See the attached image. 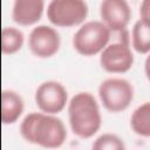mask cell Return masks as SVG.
<instances>
[{"label": "cell", "mask_w": 150, "mask_h": 150, "mask_svg": "<svg viewBox=\"0 0 150 150\" xmlns=\"http://www.w3.org/2000/svg\"><path fill=\"white\" fill-rule=\"evenodd\" d=\"M111 30L101 20L84 21L73 35V47L82 56H94L109 43Z\"/></svg>", "instance_id": "obj_3"}, {"label": "cell", "mask_w": 150, "mask_h": 150, "mask_svg": "<svg viewBox=\"0 0 150 150\" xmlns=\"http://www.w3.org/2000/svg\"><path fill=\"white\" fill-rule=\"evenodd\" d=\"M68 122L75 136L91 138L101 129L102 114L95 96L89 91H79L68 100Z\"/></svg>", "instance_id": "obj_2"}, {"label": "cell", "mask_w": 150, "mask_h": 150, "mask_svg": "<svg viewBox=\"0 0 150 150\" xmlns=\"http://www.w3.org/2000/svg\"><path fill=\"white\" fill-rule=\"evenodd\" d=\"M139 19L150 23V0H142L139 4Z\"/></svg>", "instance_id": "obj_16"}, {"label": "cell", "mask_w": 150, "mask_h": 150, "mask_svg": "<svg viewBox=\"0 0 150 150\" xmlns=\"http://www.w3.org/2000/svg\"><path fill=\"white\" fill-rule=\"evenodd\" d=\"M93 150H124L125 144L123 139L112 132L101 134L91 144Z\"/></svg>", "instance_id": "obj_15"}, {"label": "cell", "mask_w": 150, "mask_h": 150, "mask_svg": "<svg viewBox=\"0 0 150 150\" xmlns=\"http://www.w3.org/2000/svg\"><path fill=\"white\" fill-rule=\"evenodd\" d=\"M132 48L139 54H148L150 50V23L138 19L131 29Z\"/></svg>", "instance_id": "obj_14"}, {"label": "cell", "mask_w": 150, "mask_h": 150, "mask_svg": "<svg viewBox=\"0 0 150 150\" xmlns=\"http://www.w3.org/2000/svg\"><path fill=\"white\" fill-rule=\"evenodd\" d=\"M25 110L22 96L12 89H4L1 93V122L4 125H12L19 121Z\"/></svg>", "instance_id": "obj_11"}, {"label": "cell", "mask_w": 150, "mask_h": 150, "mask_svg": "<svg viewBox=\"0 0 150 150\" xmlns=\"http://www.w3.org/2000/svg\"><path fill=\"white\" fill-rule=\"evenodd\" d=\"M101 104L110 112H121L132 102L135 90L132 84L122 77H108L97 88Z\"/></svg>", "instance_id": "obj_4"}, {"label": "cell", "mask_w": 150, "mask_h": 150, "mask_svg": "<svg viewBox=\"0 0 150 150\" xmlns=\"http://www.w3.org/2000/svg\"><path fill=\"white\" fill-rule=\"evenodd\" d=\"M134 54L129 45L124 41L108 43L100 53V66L111 74L128 71L134 64Z\"/></svg>", "instance_id": "obj_8"}, {"label": "cell", "mask_w": 150, "mask_h": 150, "mask_svg": "<svg viewBox=\"0 0 150 150\" xmlns=\"http://www.w3.org/2000/svg\"><path fill=\"white\" fill-rule=\"evenodd\" d=\"M101 21L111 32H124L131 20L132 11L128 0H102L100 4Z\"/></svg>", "instance_id": "obj_9"}, {"label": "cell", "mask_w": 150, "mask_h": 150, "mask_svg": "<svg viewBox=\"0 0 150 150\" xmlns=\"http://www.w3.org/2000/svg\"><path fill=\"white\" fill-rule=\"evenodd\" d=\"M19 131L27 143L45 149L61 148L68 135L67 128L60 117L42 111L28 112L21 120Z\"/></svg>", "instance_id": "obj_1"}, {"label": "cell", "mask_w": 150, "mask_h": 150, "mask_svg": "<svg viewBox=\"0 0 150 150\" xmlns=\"http://www.w3.org/2000/svg\"><path fill=\"white\" fill-rule=\"evenodd\" d=\"M25 43L23 33L12 26L4 27L1 29V52L5 55H12L18 53Z\"/></svg>", "instance_id": "obj_13"}, {"label": "cell", "mask_w": 150, "mask_h": 150, "mask_svg": "<svg viewBox=\"0 0 150 150\" xmlns=\"http://www.w3.org/2000/svg\"><path fill=\"white\" fill-rule=\"evenodd\" d=\"M45 0H14L12 19L19 26L35 25L45 12Z\"/></svg>", "instance_id": "obj_10"}, {"label": "cell", "mask_w": 150, "mask_h": 150, "mask_svg": "<svg viewBox=\"0 0 150 150\" xmlns=\"http://www.w3.org/2000/svg\"><path fill=\"white\" fill-rule=\"evenodd\" d=\"M130 128L131 130L141 136H150V103L144 102L138 105L130 116Z\"/></svg>", "instance_id": "obj_12"}, {"label": "cell", "mask_w": 150, "mask_h": 150, "mask_svg": "<svg viewBox=\"0 0 150 150\" xmlns=\"http://www.w3.org/2000/svg\"><path fill=\"white\" fill-rule=\"evenodd\" d=\"M60 46V34L53 26L38 25L28 35L29 50L39 59H49L54 56L59 52Z\"/></svg>", "instance_id": "obj_7"}, {"label": "cell", "mask_w": 150, "mask_h": 150, "mask_svg": "<svg viewBox=\"0 0 150 150\" xmlns=\"http://www.w3.org/2000/svg\"><path fill=\"white\" fill-rule=\"evenodd\" d=\"M46 11L53 26L75 27L86 21L89 7L86 0H50Z\"/></svg>", "instance_id": "obj_5"}, {"label": "cell", "mask_w": 150, "mask_h": 150, "mask_svg": "<svg viewBox=\"0 0 150 150\" xmlns=\"http://www.w3.org/2000/svg\"><path fill=\"white\" fill-rule=\"evenodd\" d=\"M34 101L40 111L57 115L68 103V91L66 87L55 80L41 82L34 94Z\"/></svg>", "instance_id": "obj_6"}]
</instances>
